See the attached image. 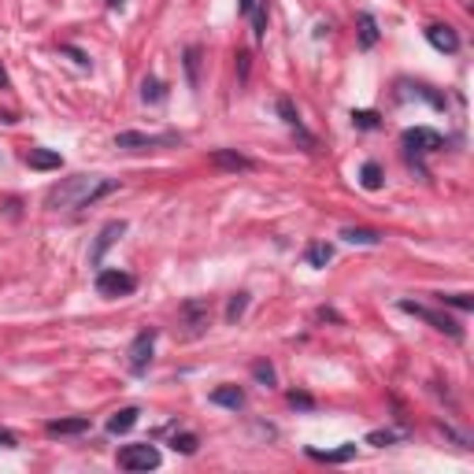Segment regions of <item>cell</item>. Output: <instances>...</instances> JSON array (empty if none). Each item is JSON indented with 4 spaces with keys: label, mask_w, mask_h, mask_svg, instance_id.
<instances>
[{
    "label": "cell",
    "mask_w": 474,
    "mask_h": 474,
    "mask_svg": "<svg viewBox=\"0 0 474 474\" xmlns=\"http://www.w3.org/2000/svg\"><path fill=\"white\" fill-rule=\"evenodd\" d=\"M278 115H282V123L286 126H293V130H300L304 123H300V115H297V108H293V101L289 96H278Z\"/></svg>",
    "instance_id": "d4e9b609"
},
{
    "label": "cell",
    "mask_w": 474,
    "mask_h": 474,
    "mask_svg": "<svg viewBox=\"0 0 474 474\" xmlns=\"http://www.w3.org/2000/svg\"><path fill=\"white\" fill-rule=\"evenodd\" d=\"M208 163H211V167H219V171H234V174L237 171H256V159L237 152V149H211Z\"/></svg>",
    "instance_id": "9c48e42d"
},
{
    "label": "cell",
    "mask_w": 474,
    "mask_h": 474,
    "mask_svg": "<svg viewBox=\"0 0 474 474\" xmlns=\"http://www.w3.org/2000/svg\"><path fill=\"white\" fill-rule=\"evenodd\" d=\"M359 182H363V189H382V182H385V174H382V167H378V163H374V159H367L363 163V171H359Z\"/></svg>",
    "instance_id": "7402d4cb"
},
{
    "label": "cell",
    "mask_w": 474,
    "mask_h": 474,
    "mask_svg": "<svg viewBox=\"0 0 474 474\" xmlns=\"http://www.w3.org/2000/svg\"><path fill=\"white\" fill-rule=\"evenodd\" d=\"M137 419H141V412H137V407H119V412L108 419V434H111V437L130 434V430L137 427Z\"/></svg>",
    "instance_id": "9a60e30c"
},
{
    "label": "cell",
    "mask_w": 474,
    "mask_h": 474,
    "mask_svg": "<svg viewBox=\"0 0 474 474\" xmlns=\"http://www.w3.org/2000/svg\"><path fill=\"white\" fill-rule=\"evenodd\" d=\"M159 460H163L159 448L149 445V441H145V445H123L119 448V467L123 470H156Z\"/></svg>",
    "instance_id": "5b68a950"
},
{
    "label": "cell",
    "mask_w": 474,
    "mask_h": 474,
    "mask_svg": "<svg viewBox=\"0 0 474 474\" xmlns=\"http://www.w3.org/2000/svg\"><path fill=\"white\" fill-rule=\"evenodd\" d=\"M156 337H159V330L156 326H149V330H141L134 341H130V371L134 374H145L149 371V363H152V352H156Z\"/></svg>",
    "instance_id": "ba28073f"
},
{
    "label": "cell",
    "mask_w": 474,
    "mask_h": 474,
    "mask_svg": "<svg viewBox=\"0 0 474 474\" xmlns=\"http://www.w3.org/2000/svg\"><path fill=\"white\" fill-rule=\"evenodd\" d=\"M197 445H201L197 434H174V437H171V448L182 452V456H193V452H197Z\"/></svg>",
    "instance_id": "83f0119b"
},
{
    "label": "cell",
    "mask_w": 474,
    "mask_h": 474,
    "mask_svg": "<svg viewBox=\"0 0 474 474\" xmlns=\"http://www.w3.org/2000/svg\"><path fill=\"white\" fill-rule=\"evenodd\" d=\"M252 34H256V41L267 38V0H259L252 11Z\"/></svg>",
    "instance_id": "484cf974"
},
{
    "label": "cell",
    "mask_w": 474,
    "mask_h": 474,
    "mask_svg": "<svg viewBox=\"0 0 474 474\" xmlns=\"http://www.w3.org/2000/svg\"><path fill=\"white\" fill-rule=\"evenodd\" d=\"M0 89H8V71L0 67Z\"/></svg>",
    "instance_id": "8d00e7d4"
},
{
    "label": "cell",
    "mask_w": 474,
    "mask_h": 474,
    "mask_svg": "<svg viewBox=\"0 0 474 474\" xmlns=\"http://www.w3.org/2000/svg\"><path fill=\"white\" fill-rule=\"evenodd\" d=\"M89 430V419L78 415V419H52L45 422V434L48 437H71V434H86Z\"/></svg>",
    "instance_id": "4fadbf2b"
},
{
    "label": "cell",
    "mask_w": 474,
    "mask_h": 474,
    "mask_svg": "<svg viewBox=\"0 0 474 474\" xmlns=\"http://www.w3.org/2000/svg\"><path fill=\"white\" fill-rule=\"evenodd\" d=\"M341 237H345L349 244H382V230H371V226H345L341 230Z\"/></svg>",
    "instance_id": "d6986e66"
},
{
    "label": "cell",
    "mask_w": 474,
    "mask_h": 474,
    "mask_svg": "<svg viewBox=\"0 0 474 474\" xmlns=\"http://www.w3.org/2000/svg\"><path fill=\"white\" fill-rule=\"evenodd\" d=\"M163 96H167V93H163V81H159V78L149 74V78L141 81V101H145V104H159Z\"/></svg>",
    "instance_id": "603a6c76"
},
{
    "label": "cell",
    "mask_w": 474,
    "mask_h": 474,
    "mask_svg": "<svg viewBox=\"0 0 474 474\" xmlns=\"http://www.w3.org/2000/svg\"><path fill=\"white\" fill-rule=\"evenodd\" d=\"M304 259H307V267H326V264H330V259H334V244L330 241H312V244H307V249H304Z\"/></svg>",
    "instance_id": "ac0fdd59"
},
{
    "label": "cell",
    "mask_w": 474,
    "mask_h": 474,
    "mask_svg": "<svg viewBox=\"0 0 474 474\" xmlns=\"http://www.w3.org/2000/svg\"><path fill=\"white\" fill-rule=\"evenodd\" d=\"M437 304H448V307H460V312H470L474 297H470V293H437Z\"/></svg>",
    "instance_id": "cb8c5ba5"
},
{
    "label": "cell",
    "mask_w": 474,
    "mask_h": 474,
    "mask_svg": "<svg viewBox=\"0 0 474 474\" xmlns=\"http://www.w3.org/2000/svg\"><path fill=\"white\" fill-rule=\"evenodd\" d=\"M171 145H182V137L178 134H141V130H123V134H115V149H123V152L171 149Z\"/></svg>",
    "instance_id": "7a4b0ae2"
},
{
    "label": "cell",
    "mask_w": 474,
    "mask_h": 474,
    "mask_svg": "<svg viewBox=\"0 0 474 474\" xmlns=\"http://www.w3.org/2000/svg\"><path fill=\"white\" fill-rule=\"evenodd\" d=\"M237 74H241V81L249 78V52H237Z\"/></svg>",
    "instance_id": "e575fe53"
},
{
    "label": "cell",
    "mask_w": 474,
    "mask_h": 474,
    "mask_svg": "<svg viewBox=\"0 0 474 474\" xmlns=\"http://www.w3.org/2000/svg\"><path fill=\"white\" fill-rule=\"evenodd\" d=\"M393 441H397L393 430H371L367 434V445H374V448H385V445H393Z\"/></svg>",
    "instance_id": "f546056e"
},
{
    "label": "cell",
    "mask_w": 474,
    "mask_h": 474,
    "mask_svg": "<svg viewBox=\"0 0 474 474\" xmlns=\"http://www.w3.org/2000/svg\"><path fill=\"white\" fill-rule=\"evenodd\" d=\"M400 312L415 315V319H422V322H430L434 330L448 334L452 341H463V326L456 322L452 315H445V312H434V307H427V304H415V300H400Z\"/></svg>",
    "instance_id": "277c9868"
},
{
    "label": "cell",
    "mask_w": 474,
    "mask_h": 474,
    "mask_svg": "<svg viewBox=\"0 0 474 474\" xmlns=\"http://www.w3.org/2000/svg\"><path fill=\"white\" fill-rule=\"evenodd\" d=\"M352 126L356 130H378L382 115H378V111H352Z\"/></svg>",
    "instance_id": "f1b7e54d"
},
{
    "label": "cell",
    "mask_w": 474,
    "mask_h": 474,
    "mask_svg": "<svg viewBox=\"0 0 474 474\" xmlns=\"http://www.w3.org/2000/svg\"><path fill=\"white\" fill-rule=\"evenodd\" d=\"M289 404L293 407H315V400L307 397V393H289Z\"/></svg>",
    "instance_id": "1f68e13d"
},
{
    "label": "cell",
    "mask_w": 474,
    "mask_h": 474,
    "mask_svg": "<svg viewBox=\"0 0 474 474\" xmlns=\"http://www.w3.org/2000/svg\"><path fill=\"white\" fill-rule=\"evenodd\" d=\"M307 456H312V460H319V463H349L352 456H356V445L349 441V445H341V448H307Z\"/></svg>",
    "instance_id": "e0dca14e"
},
{
    "label": "cell",
    "mask_w": 474,
    "mask_h": 474,
    "mask_svg": "<svg viewBox=\"0 0 474 474\" xmlns=\"http://www.w3.org/2000/svg\"><path fill=\"white\" fill-rule=\"evenodd\" d=\"M60 52H67V56L78 63V67H89V56L81 52V48H74V45H60Z\"/></svg>",
    "instance_id": "4dcf8cb0"
},
{
    "label": "cell",
    "mask_w": 474,
    "mask_h": 474,
    "mask_svg": "<svg viewBox=\"0 0 474 474\" xmlns=\"http://www.w3.org/2000/svg\"><path fill=\"white\" fill-rule=\"evenodd\" d=\"M119 182L115 178H104V174H74V178H63L52 189L45 193V208L52 211H78V208H89L96 204L108 193H115Z\"/></svg>",
    "instance_id": "6da1fadb"
},
{
    "label": "cell",
    "mask_w": 474,
    "mask_h": 474,
    "mask_svg": "<svg viewBox=\"0 0 474 474\" xmlns=\"http://www.w3.org/2000/svg\"><path fill=\"white\" fill-rule=\"evenodd\" d=\"M356 26H359V48H374V45H378L382 30H378V19H374L371 11H359Z\"/></svg>",
    "instance_id": "2e32d148"
},
{
    "label": "cell",
    "mask_w": 474,
    "mask_h": 474,
    "mask_svg": "<svg viewBox=\"0 0 474 474\" xmlns=\"http://www.w3.org/2000/svg\"><path fill=\"white\" fill-rule=\"evenodd\" d=\"M211 404L230 407V412H241V407H244V389L241 385H219V389H211Z\"/></svg>",
    "instance_id": "5bb4252c"
},
{
    "label": "cell",
    "mask_w": 474,
    "mask_h": 474,
    "mask_svg": "<svg viewBox=\"0 0 474 474\" xmlns=\"http://www.w3.org/2000/svg\"><path fill=\"white\" fill-rule=\"evenodd\" d=\"M244 307H249V293H234L230 304H226V322H237L244 315Z\"/></svg>",
    "instance_id": "4316f807"
},
{
    "label": "cell",
    "mask_w": 474,
    "mask_h": 474,
    "mask_svg": "<svg viewBox=\"0 0 474 474\" xmlns=\"http://www.w3.org/2000/svg\"><path fill=\"white\" fill-rule=\"evenodd\" d=\"M400 145L407 149V156H430L445 149V134L434 126H407L400 134Z\"/></svg>",
    "instance_id": "3957f363"
},
{
    "label": "cell",
    "mask_w": 474,
    "mask_h": 474,
    "mask_svg": "<svg viewBox=\"0 0 474 474\" xmlns=\"http://www.w3.org/2000/svg\"><path fill=\"white\" fill-rule=\"evenodd\" d=\"M315 319H319V322H341V315L334 312V307H319V312H315Z\"/></svg>",
    "instance_id": "836d02e7"
},
{
    "label": "cell",
    "mask_w": 474,
    "mask_h": 474,
    "mask_svg": "<svg viewBox=\"0 0 474 474\" xmlns=\"http://www.w3.org/2000/svg\"><path fill=\"white\" fill-rule=\"evenodd\" d=\"M0 448H19L15 434H11V430H4V427H0Z\"/></svg>",
    "instance_id": "d6a6232c"
},
{
    "label": "cell",
    "mask_w": 474,
    "mask_h": 474,
    "mask_svg": "<svg viewBox=\"0 0 474 474\" xmlns=\"http://www.w3.org/2000/svg\"><path fill=\"white\" fill-rule=\"evenodd\" d=\"M108 8H123V0H108Z\"/></svg>",
    "instance_id": "74e56055"
},
{
    "label": "cell",
    "mask_w": 474,
    "mask_h": 474,
    "mask_svg": "<svg viewBox=\"0 0 474 474\" xmlns=\"http://www.w3.org/2000/svg\"><path fill=\"white\" fill-rule=\"evenodd\" d=\"M256 4H259V0H241V4H237V15H252Z\"/></svg>",
    "instance_id": "d590c367"
},
{
    "label": "cell",
    "mask_w": 474,
    "mask_h": 474,
    "mask_svg": "<svg viewBox=\"0 0 474 474\" xmlns=\"http://www.w3.org/2000/svg\"><path fill=\"white\" fill-rule=\"evenodd\" d=\"M427 41L437 48V52H460V34H456L452 26H441V23H434V26H427Z\"/></svg>",
    "instance_id": "8fae6325"
},
{
    "label": "cell",
    "mask_w": 474,
    "mask_h": 474,
    "mask_svg": "<svg viewBox=\"0 0 474 474\" xmlns=\"http://www.w3.org/2000/svg\"><path fill=\"white\" fill-rule=\"evenodd\" d=\"M178 319H182L186 326V337H201L208 334V326H211V304L208 300H186L182 307H178Z\"/></svg>",
    "instance_id": "8992f818"
},
{
    "label": "cell",
    "mask_w": 474,
    "mask_h": 474,
    "mask_svg": "<svg viewBox=\"0 0 474 474\" xmlns=\"http://www.w3.org/2000/svg\"><path fill=\"white\" fill-rule=\"evenodd\" d=\"M134 289H137V278L119 271V267H104L96 274V293H101V297H130Z\"/></svg>",
    "instance_id": "52a82bcc"
},
{
    "label": "cell",
    "mask_w": 474,
    "mask_h": 474,
    "mask_svg": "<svg viewBox=\"0 0 474 474\" xmlns=\"http://www.w3.org/2000/svg\"><path fill=\"white\" fill-rule=\"evenodd\" d=\"M186 78H189V89H201V45L186 48Z\"/></svg>",
    "instance_id": "ffe728a7"
},
{
    "label": "cell",
    "mask_w": 474,
    "mask_h": 474,
    "mask_svg": "<svg viewBox=\"0 0 474 474\" xmlns=\"http://www.w3.org/2000/svg\"><path fill=\"white\" fill-rule=\"evenodd\" d=\"M23 159H26L30 171H60L63 167V156L52 152V149H30Z\"/></svg>",
    "instance_id": "7c38bea8"
},
{
    "label": "cell",
    "mask_w": 474,
    "mask_h": 474,
    "mask_svg": "<svg viewBox=\"0 0 474 474\" xmlns=\"http://www.w3.org/2000/svg\"><path fill=\"white\" fill-rule=\"evenodd\" d=\"M252 378H256L259 385L274 389V385H278V371H274L271 359H256V363H252Z\"/></svg>",
    "instance_id": "44dd1931"
},
{
    "label": "cell",
    "mask_w": 474,
    "mask_h": 474,
    "mask_svg": "<svg viewBox=\"0 0 474 474\" xmlns=\"http://www.w3.org/2000/svg\"><path fill=\"white\" fill-rule=\"evenodd\" d=\"M126 234V222L123 219H111L108 226H104V230L101 234H96V241H93V249H89V264L96 267V264H101V259H104V252L111 249V244H115L119 237Z\"/></svg>",
    "instance_id": "30bf717a"
}]
</instances>
